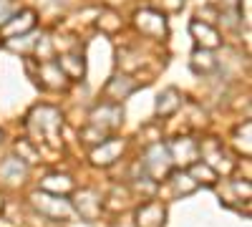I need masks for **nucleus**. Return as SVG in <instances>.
<instances>
[{"label":"nucleus","instance_id":"1","mask_svg":"<svg viewBox=\"0 0 252 227\" xmlns=\"http://www.w3.org/2000/svg\"><path fill=\"white\" fill-rule=\"evenodd\" d=\"M169 164H172L169 152H166L164 147H159V144L152 147L149 154H146V169H152L154 177H164L166 172H169Z\"/></svg>","mask_w":252,"mask_h":227},{"label":"nucleus","instance_id":"2","mask_svg":"<svg viewBox=\"0 0 252 227\" xmlns=\"http://www.w3.org/2000/svg\"><path fill=\"white\" fill-rule=\"evenodd\" d=\"M164 225V210L161 204L152 202V204H144L139 210V227H161Z\"/></svg>","mask_w":252,"mask_h":227},{"label":"nucleus","instance_id":"3","mask_svg":"<svg viewBox=\"0 0 252 227\" xmlns=\"http://www.w3.org/2000/svg\"><path fill=\"white\" fill-rule=\"evenodd\" d=\"M192 33L199 35L197 40H199V43H204V46H217V43H220V40H217V33L209 28V26L199 23V20H194V23H192Z\"/></svg>","mask_w":252,"mask_h":227},{"label":"nucleus","instance_id":"4","mask_svg":"<svg viewBox=\"0 0 252 227\" xmlns=\"http://www.w3.org/2000/svg\"><path fill=\"white\" fill-rule=\"evenodd\" d=\"M124 149V144H119V141H106L103 144V149H96L91 157L96 159V157H101L103 154V159H98V164H111L116 157H119V152Z\"/></svg>","mask_w":252,"mask_h":227},{"label":"nucleus","instance_id":"5","mask_svg":"<svg viewBox=\"0 0 252 227\" xmlns=\"http://www.w3.org/2000/svg\"><path fill=\"white\" fill-rule=\"evenodd\" d=\"M179 106V98H177V91L169 89V91H164V96H159V114H172L174 109Z\"/></svg>","mask_w":252,"mask_h":227},{"label":"nucleus","instance_id":"6","mask_svg":"<svg viewBox=\"0 0 252 227\" xmlns=\"http://www.w3.org/2000/svg\"><path fill=\"white\" fill-rule=\"evenodd\" d=\"M192 172H194L197 177H207V179H204L207 184H212V182H215V172L209 169L207 164H194V167H192Z\"/></svg>","mask_w":252,"mask_h":227}]
</instances>
